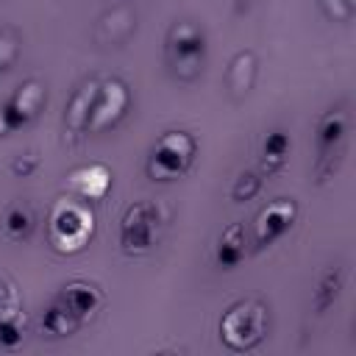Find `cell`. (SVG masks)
Returning <instances> with one entry per match:
<instances>
[{
    "label": "cell",
    "instance_id": "obj_1",
    "mask_svg": "<svg viewBox=\"0 0 356 356\" xmlns=\"http://www.w3.org/2000/svg\"><path fill=\"white\" fill-rule=\"evenodd\" d=\"M164 58L178 81H195L209 58V36L195 19H178L164 39Z\"/></svg>",
    "mask_w": 356,
    "mask_h": 356
},
{
    "label": "cell",
    "instance_id": "obj_2",
    "mask_svg": "<svg viewBox=\"0 0 356 356\" xmlns=\"http://www.w3.org/2000/svg\"><path fill=\"white\" fill-rule=\"evenodd\" d=\"M350 131V111L345 103L325 108L314 125V178L323 184L334 178Z\"/></svg>",
    "mask_w": 356,
    "mask_h": 356
},
{
    "label": "cell",
    "instance_id": "obj_3",
    "mask_svg": "<svg viewBox=\"0 0 356 356\" xmlns=\"http://www.w3.org/2000/svg\"><path fill=\"white\" fill-rule=\"evenodd\" d=\"M270 314L259 300H236L220 317V339L234 353H248L264 342Z\"/></svg>",
    "mask_w": 356,
    "mask_h": 356
},
{
    "label": "cell",
    "instance_id": "obj_4",
    "mask_svg": "<svg viewBox=\"0 0 356 356\" xmlns=\"http://www.w3.org/2000/svg\"><path fill=\"white\" fill-rule=\"evenodd\" d=\"M195 153H197V142L189 131H164L150 145L145 172L150 175V181H159V184L175 181L192 167Z\"/></svg>",
    "mask_w": 356,
    "mask_h": 356
},
{
    "label": "cell",
    "instance_id": "obj_5",
    "mask_svg": "<svg viewBox=\"0 0 356 356\" xmlns=\"http://www.w3.org/2000/svg\"><path fill=\"white\" fill-rule=\"evenodd\" d=\"M95 234V214L78 200H58L47 217V239L58 253H78Z\"/></svg>",
    "mask_w": 356,
    "mask_h": 356
},
{
    "label": "cell",
    "instance_id": "obj_6",
    "mask_svg": "<svg viewBox=\"0 0 356 356\" xmlns=\"http://www.w3.org/2000/svg\"><path fill=\"white\" fill-rule=\"evenodd\" d=\"M164 211L156 200H134L120 217V248L128 256H145L159 245Z\"/></svg>",
    "mask_w": 356,
    "mask_h": 356
},
{
    "label": "cell",
    "instance_id": "obj_7",
    "mask_svg": "<svg viewBox=\"0 0 356 356\" xmlns=\"http://www.w3.org/2000/svg\"><path fill=\"white\" fill-rule=\"evenodd\" d=\"M131 106V89L122 78H106L95 83L89 111H86V125L83 134H103L106 128L117 125Z\"/></svg>",
    "mask_w": 356,
    "mask_h": 356
},
{
    "label": "cell",
    "instance_id": "obj_8",
    "mask_svg": "<svg viewBox=\"0 0 356 356\" xmlns=\"http://www.w3.org/2000/svg\"><path fill=\"white\" fill-rule=\"evenodd\" d=\"M47 103V92L36 78H28L11 89V95L0 106V136H11L28 128Z\"/></svg>",
    "mask_w": 356,
    "mask_h": 356
},
{
    "label": "cell",
    "instance_id": "obj_9",
    "mask_svg": "<svg viewBox=\"0 0 356 356\" xmlns=\"http://www.w3.org/2000/svg\"><path fill=\"white\" fill-rule=\"evenodd\" d=\"M298 220V203L292 197H275L270 200L253 222V245L256 248H273L278 239H284Z\"/></svg>",
    "mask_w": 356,
    "mask_h": 356
},
{
    "label": "cell",
    "instance_id": "obj_10",
    "mask_svg": "<svg viewBox=\"0 0 356 356\" xmlns=\"http://www.w3.org/2000/svg\"><path fill=\"white\" fill-rule=\"evenodd\" d=\"M56 300L83 325V323H86L89 317H95V312L100 309L103 295H100V289H97L95 284H89V281H70V284H64V286L58 289Z\"/></svg>",
    "mask_w": 356,
    "mask_h": 356
},
{
    "label": "cell",
    "instance_id": "obj_11",
    "mask_svg": "<svg viewBox=\"0 0 356 356\" xmlns=\"http://www.w3.org/2000/svg\"><path fill=\"white\" fill-rule=\"evenodd\" d=\"M248 256V239H245V225L242 222H231L217 245H214V261L220 270H236Z\"/></svg>",
    "mask_w": 356,
    "mask_h": 356
},
{
    "label": "cell",
    "instance_id": "obj_12",
    "mask_svg": "<svg viewBox=\"0 0 356 356\" xmlns=\"http://www.w3.org/2000/svg\"><path fill=\"white\" fill-rule=\"evenodd\" d=\"M70 184L83 200H100L111 189V170L106 164H89L75 170L70 175Z\"/></svg>",
    "mask_w": 356,
    "mask_h": 356
},
{
    "label": "cell",
    "instance_id": "obj_13",
    "mask_svg": "<svg viewBox=\"0 0 356 356\" xmlns=\"http://www.w3.org/2000/svg\"><path fill=\"white\" fill-rule=\"evenodd\" d=\"M342 286H345V270L342 267H325L323 275L317 278L314 284V292H312V309L314 314H325L342 295Z\"/></svg>",
    "mask_w": 356,
    "mask_h": 356
},
{
    "label": "cell",
    "instance_id": "obj_14",
    "mask_svg": "<svg viewBox=\"0 0 356 356\" xmlns=\"http://www.w3.org/2000/svg\"><path fill=\"white\" fill-rule=\"evenodd\" d=\"M0 225H3L6 239H11V242H25V239L33 234V225H36L33 209H31L25 200H14V203L6 206Z\"/></svg>",
    "mask_w": 356,
    "mask_h": 356
},
{
    "label": "cell",
    "instance_id": "obj_15",
    "mask_svg": "<svg viewBox=\"0 0 356 356\" xmlns=\"http://www.w3.org/2000/svg\"><path fill=\"white\" fill-rule=\"evenodd\" d=\"M289 150H292V136H289L284 128H273V131L261 139V150H259V156H261V170H267V172L281 170V167L286 164V159H289Z\"/></svg>",
    "mask_w": 356,
    "mask_h": 356
},
{
    "label": "cell",
    "instance_id": "obj_16",
    "mask_svg": "<svg viewBox=\"0 0 356 356\" xmlns=\"http://www.w3.org/2000/svg\"><path fill=\"white\" fill-rule=\"evenodd\" d=\"M81 328V323L53 298L50 303H47V309L42 312V331L47 334V337H70V334H75Z\"/></svg>",
    "mask_w": 356,
    "mask_h": 356
},
{
    "label": "cell",
    "instance_id": "obj_17",
    "mask_svg": "<svg viewBox=\"0 0 356 356\" xmlns=\"http://www.w3.org/2000/svg\"><path fill=\"white\" fill-rule=\"evenodd\" d=\"M25 337V320L19 317L17 309L0 312V350H14L22 345Z\"/></svg>",
    "mask_w": 356,
    "mask_h": 356
},
{
    "label": "cell",
    "instance_id": "obj_18",
    "mask_svg": "<svg viewBox=\"0 0 356 356\" xmlns=\"http://www.w3.org/2000/svg\"><path fill=\"white\" fill-rule=\"evenodd\" d=\"M19 44L22 42H19L17 28H11V25L0 28V72L14 67V61L19 58Z\"/></svg>",
    "mask_w": 356,
    "mask_h": 356
},
{
    "label": "cell",
    "instance_id": "obj_19",
    "mask_svg": "<svg viewBox=\"0 0 356 356\" xmlns=\"http://www.w3.org/2000/svg\"><path fill=\"white\" fill-rule=\"evenodd\" d=\"M259 189H261V178H259V172L245 170V172H239V178H236L234 186H231V200H234V203H245V200L256 197Z\"/></svg>",
    "mask_w": 356,
    "mask_h": 356
},
{
    "label": "cell",
    "instance_id": "obj_20",
    "mask_svg": "<svg viewBox=\"0 0 356 356\" xmlns=\"http://www.w3.org/2000/svg\"><path fill=\"white\" fill-rule=\"evenodd\" d=\"M323 11L328 19H337V22H350L353 14H356V0H320Z\"/></svg>",
    "mask_w": 356,
    "mask_h": 356
},
{
    "label": "cell",
    "instance_id": "obj_21",
    "mask_svg": "<svg viewBox=\"0 0 356 356\" xmlns=\"http://www.w3.org/2000/svg\"><path fill=\"white\" fill-rule=\"evenodd\" d=\"M8 309H14V292L6 281H0V312H8Z\"/></svg>",
    "mask_w": 356,
    "mask_h": 356
},
{
    "label": "cell",
    "instance_id": "obj_22",
    "mask_svg": "<svg viewBox=\"0 0 356 356\" xmlns=\"http://www.w3.org/2000/svg\"><path fill=\"white\" fill-rule=\"evenodd\" d=\"M36 164H39V161H36V159H25V161H22V159H17V161H14V164H11V170H14V172H17V175H19V172H22V175H25V172H31V170H33V167H36Z\"/></svg>",
    "mask_w": 356,
    "mask_h": 356
}]
</instances>
